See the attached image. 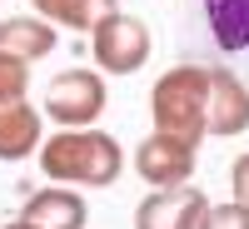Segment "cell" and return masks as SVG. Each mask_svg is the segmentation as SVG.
<instances>
[{
  "instance_id": "cell-6",
  "label": "cell",
  "mask_w": 249,
  "mask_h": 229,
  "mask_svg": "<svg viewBox=\"0 0 249 229\" xmlns=\"http://www.w3.org/2000/svg\"><path fill=\"white\" fill-rule=\"evenodd\" d=\"M210 214V199L195 184H179V190H155L140 199L135 210V229H199Z\"/></svg>"
},
{
  "instance_id": "cell-3",
  "label": "cell",
  "mask_w": 249,
  "mask_h": 229,
  "mask_svg": "<svg viewBox=\"0 0 249 229\" xmlns=\"http://www.w3.org/2000/svg\"><path fill=\"white\" fill-rule=\"evenodd\" d=\"M105 105H110V90H105V75L95 70H65L45 90V120H55L60 130H90L105 115Z\"/></svg>"
},
{
  "instance_id": "cell-9",
  "label": "cell",
  "mask_w": 249,
  "mask_h": 229,
  "mask_svg": "<svg viewBox=\"0 0 249 229\" xmlns=\"http://www.w3.org/2000/svg\"><path fill=\"white\" fill-rule=\"evenodd\" d=\"M249 130V90L230 70H210V135L230 140Z\"/></svg>"
},
{
  "instance_id": "cell-4",
  "label": "cell",
  "mask_w": 249,
  "mask_h": 229,
  "mask_svg": "<svg viewBox=\"0 0 249 229\" xmlns=\"http://www.w3.org/2000/svg\"><path fill=\"white\" fill-rule=\"evenodd\" d=\"M90 55L105 75H135L150 65V30H144V20L115 10L90 30Z\"/></svg>"
},
{
  "instance_id": "cell-10",
  "label": "cell",
  "mask_w": 249,
  "mask_h": 229,
  "mask_svg": "<svg viewBox=\"0 0 249 229\" xmlns=\"http://www.w3.org/2000/svg\"><path fill=\"white\" fill-rule=\"evenodd\" d=\"M40 150V110L30 100H15V105H0V159L15 164Z\"/></svg>"
},
{
  "instance_id": "cell-12",
  "label": "cell",
  "mask_w": 249,
  "mask_h": 229,
  "mask_svg": "<svg viewBox=\"0 0 249 229\" xmlns=\"http://www.w3.org/2000/svg\"><path fill=\"white\" fill-rule=\"evenodd\" d=\"M40 10V20L50 25H65V30H95L105 15H115L120 5L115 0H30Z\"/></svg>"
},
{
  "instance_id": "cell-13",
  "label": "cell",
  "mask_w": 249,
  "mask_h": 229,
  "mask_svg": "<svg viewBox=\"0 0 249 229\" xmlns=\"http://www.w3.org/2000/svg\"><path fill=\"white\" fill-rule=\"evenodd\" d=\"M25 90H30V65H20V60H5V55H0V105L25 100Z\"/></svg>"
},
{
  "instance_id": "cell-11",
  "label": "cell",
  "mask_w": 249,
  "mask_h": 229,
  "mask_svg": "<svg viewBox=\"0 0 249 229\" xmlns=\"http://www.w3.org/2000/svg\"><path fill=\"white\" fill-rule=\"evenodd\" d=\"M204 15L219 50H249V0H204Z\"/></svg>"
},
{
  "instance_id": "cell-8",
  "label": "cell",
  "mask_w": 249,
  "mask_h": 229,
  "mask_svg": "<svg viewBox=\"0 0 249 229\" xmlns=\"http://www.w3.org/2000/svg\"><path fill=\"white\" fill-rule=\"evenodd\" d=\"M85 219H90L85 194H70L65 184L30 194L25 210H20V224H30V229H85Z\"/></svg>"
},
{
  "instance_id": "cell-14",
  "label": "cell",
  "mask_w": 249,
  "mask_h": 229,
  "mask_svg": "<svg viewBox=\"0 0 249 229\" xmlns=\"http://www.w3.org/2000/svg\"><path fill=\"white\" fill-rule=\"evenodd\" d=\"M199 229H249V210L244 204H210V214H204V224Z\"/></svg>"
},
{
  "instance_id": "cell-2",
  "label": "cell",
  "mask_w": 249,
  "mask_h": 229,
  "mask_svg": "<svg viewBox=\"0 0 249 229\" xmlns=\"http://www.w3.org/2000/svg\"><path fill=\"white\" fill-rule=\"evenodd\" d=\"M150 115L160 135L204 144V135H210V70L175 65L170 75H160L150 90Z\"/></svg>"
},
{
  "instance_id": "cell-16",
  "label": "cell",
  "mask_w": 249,
  "mask_h": 229,
  "mask_svg": "<svg viewBox=\"0 0 249 229\" xmlns=\"http://www.w3.org/2000/svg\"><path fill=\"white\" fill-rule=\"evenodd\" d=\"M5 229H30V224H20V219H15V224H5Z\"/></svg>"
},
{
  "instance_id": "cell-7",
  "label": "cell",
  "mask_w": 249,
  "mask_h": 229,
  "mask_svg": "<svg viewBox=\"0 0 249 229\" xmlns=\"http://www.w3.org/2000/svg\"><path fill=\"white\" fill-rule=\"evenodd\" d=\"M55 45H60V35H55L50 20H40V15H5L0 20V55L5 60L35 65V60H45Z\"/></svg>"
},
{
  "instance_id": "cell-5",
  "label": "cell",
  "mask_w": 249,
  "mask_h": 229,
  "mask_svg": "<svg viewBox=\"0 0 249 229\" xmlns=\"http://www.w3.org/2000/svg\"><path fill=\"white\" fill-rule=\"evenodd\" d=\"M195 159H199V144L160 135V130L135 144V175L150 184V190H179V184H190Z\"/></svg>"
},
{
  "instance_id": "cell-1",
  "label": "cell",
  "mask_w": 249,
  "mask_h": 229,
  "mask_svg": "<svg viewBox=\"0 0 249 229\" xmlns=\"http://www.w3.org/2000/svg\"><path fill=\"white\" fill-rule=\"evenodd\" d=\"M45 179L55 184H85V190H105V184L120 179L124 170V150L120 140L105 130H60L45 140V150H35Z\"/></svg>"
},
{
  "instance_id": "cell-15",
  "label": "cell",
  "mask_w": 249,
  "mask_h": 229,
  "mask_svg": "<svg viewBox=\"0 0 249 229\" xmlns=\"http://www.w3.org/2000/svg\"><path fill=\"white\" fill-rule=\"evenodd\" d=\"M230 184H234V204L249 210V155H239V159L230 164Z\"/></svg>"
}]
</instances>
